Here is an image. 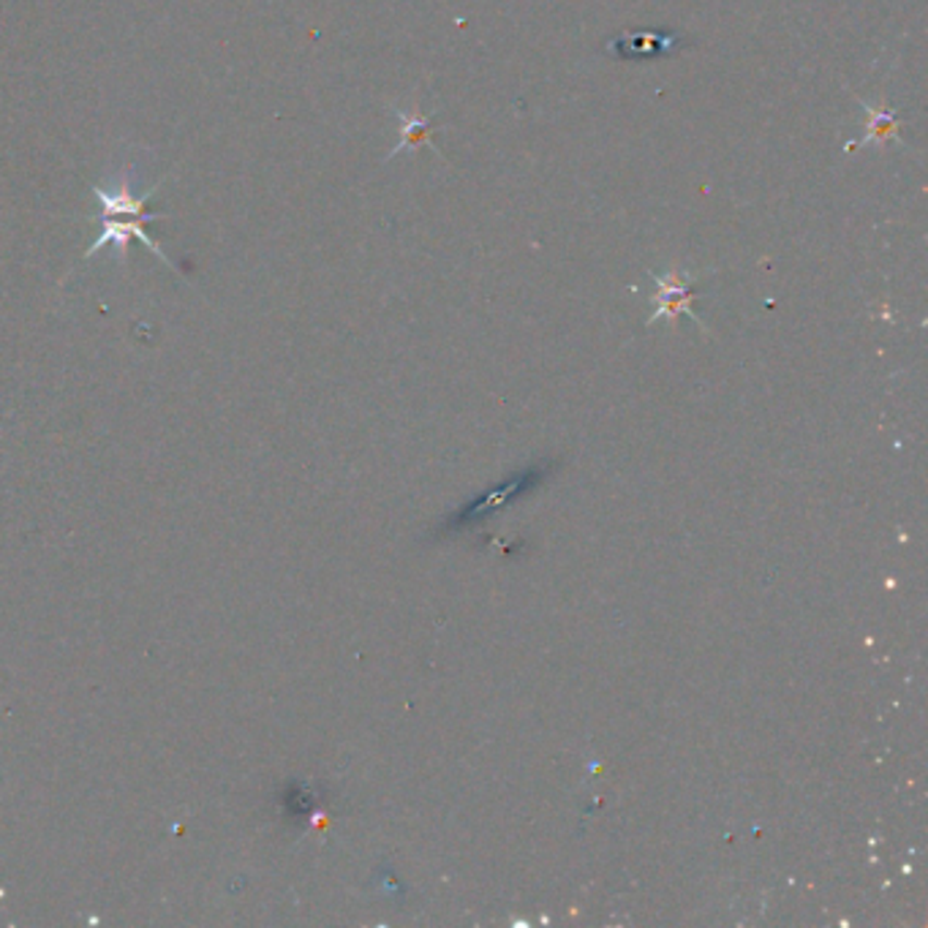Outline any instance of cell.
Wrapping results in <instances>:
<instances>
[{"label":"cell","mask_w":928,"mask_h":928,"mask_svg":"<svg viewBox=\"0 0 928 928\" xmlns=\"http://www.w3.org/2000/svg\"><path fill=\"white\" fill-rule=\"evenodd\" d=\"M101 226H104V230H101L99 240H96L94 246H90L88 251H85V259H90V257H94V253H99L101 248L115 246L117 248V257H121V262H126L128 243H132V237H137L139 243H145V248H148V251H153L156 257L161 259V262L170 264V268L175 270V264L170 262V257H166V253H164V248H161L159 243H156L153 237H150L148 232L143 230V221H139V219H126V221H123L121 215H110V219H101Z\"/></svg>","instance_id":"cell-1"},{"label":"cell","mask_w":928,"mask_h":928,"mask_svg":"<svg viewBox=\"0 0 928 928\" xmlns=\"http://www.w3.org/2000/svg\"><path fill=\"white\" fill-rule=\"evenodd\" d=\"M654 281H656V295H654L656 311L648 322H656V319L661 317L676 319L678 313H689V317L694 319L692 284L697 281V273H681V270L670 268L667 273H654Z\"/></svg>","instance_id":"cell-2"},{"label":"cell","mask_w":928,"mask_h":928,"mask_svg":"<svg viewBox=\"0 0 928 928\" xmlns=\"http://www.w3.org/2000/svg\"><path fill=\"white\" fill-rule=\"evenodd\" d=\"M94 194L99 197V202H101V219L121 215V219L156 221V219H161V215H164V213H148V210H145V205H148V199L153 197L156 188H148V194L137 197V194L132 191V177H128V172H123L117 188L107 191V188L96 186Z\"/></svg>","instance_id":"cell-3"},{"label":"cell","mask_w":928,"mask_h":928,"mask_svg":"<svg viewBox=\"0 0 928 928\" xmlns=\"http://www.w3.org/2000/svg\"><path fill=\"white\" fill-rule=\"evenodd\" d=\"M861 101V110L863 117H866V128H863V137L861 143H852L846 145V150H852L855 145H879V148H884L888 143H901L899 137V115H895V110H890V107L884 104H871V101Z\"/></svg>","instance_id":"cell-4"},{"label":"cell","mask_w":928,"mask_h":928,"mask_svg":"<svg viewBox=\"0 0 928 928\" xmlns=\"http://www.w3.org/2000/svg\"><path fill=\"white\" fill-rule=\"evenodd\" d=\"M395 117H398L400 123V139L398 145H395L393 150H389L387 161L395 159V156H400L404 150H414V148H431L433 156H442L438 153V148L433 145L431 134H433V115H420V112L414 110V107H409V110H400V107H393Z\"/></svg>","instance_id":"cell-5"},{"label":"cell","mask_w":928,"mask_h":928,"mask_svg":"<svg viewBox=\"0 0 928 928\" xmlns=\"http://www.w3.org/2000/svg\"><path fill=\"white\" fill-rule=\"evenodd\" d=\"M681 47V36H659V34H629L621 39L610 41L607 52L623 61H640V58L665 55V52H676Z\"/></svg>","instance_id":"cell-6"}]
</instances>
